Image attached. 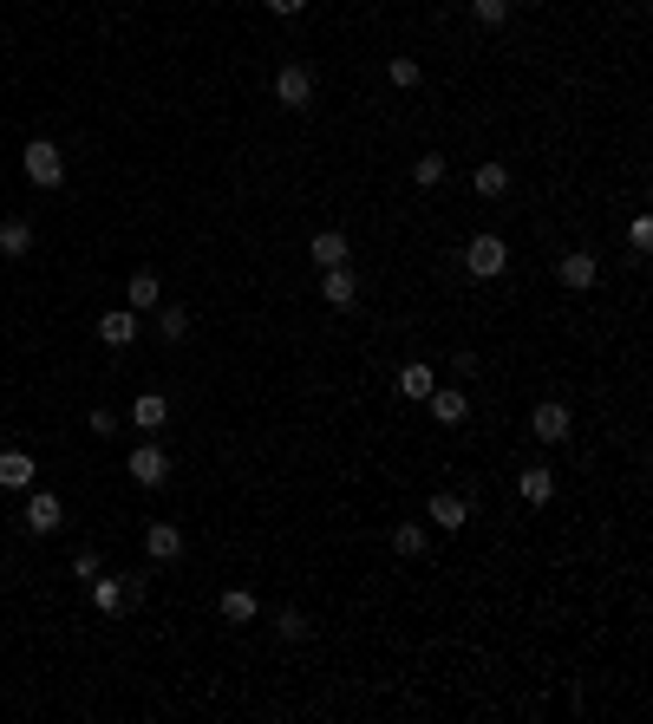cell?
Returning a JSON list of instances; mask_svg holds the SVG:
<instances>
[{"label":"cell","mask_w":653,"mask_h":724,"mask_svg":"<svg viewBox=\"0 0 653 724\" xmlns=\"http://www.w3.org/2000/svg\"><path fill=\"white\" fill-rule=\"evenodd\" d=\"M85 588H92V607H98L105 620H118V614H125V601H131V588H125V581H112L105 568H98L92 581H85Z\"/></svg>","instance_id":"8"},{"label":"cell","mask_w":653,"mask_h":724,"mask_svg":"<svg viewBox=\"0 0 653 724\" xmlns=\"http://www.w3.org/2000/svg\"><path fill=\"white\" fill-rule=\"evenodd\" d=\"M503 268H510V242H503V235H471V242H464V274H471V281H497Z\"/></svg>","instance_id":"2"},{"label":"cell","mask_w":653,"mask_h":724,"mask_svg":"<svg viewBox=\"0 0 653 724\" xmlns=\"http://www.w3.org/2000/svg\"><path fill=\"white\" fill-rule=\"evenodd\" d=\"M255 614H262V601H255L249 588H229L223 594V620H236V627H242V620H255Z\"/></svg>","instance_id":"23"},{"label":"cell","mask_w":653,"mask_h":724,"mask_svg":"<svg viewBox=\"0 0 653 724\" xmlns=\"http://www.w3.org/2000/svg\"><path fill=\"white\" fill-rule=\"evenodd\" d=\"M131 424H138L144 438H151V431H164V424H170V398H164V392H138V398H131Z\"/></svg>","instance_id":"9"},{"label":"cell","mask_w":653,"mask_h":724,"mask_svg":"<svg viewBox=\"0 0 653 724\" xmlns=\"http://www.w3.org/2000/svg\"><path fill=\"white\" fill-rule=\"evenodd\" d=\"M27 529L33 535H59V529H66V503H59L53 490H33L27 496Z\"/></svg>","instance_id":"6"},{"label":"cell","mask_w":653,"mask_h":724,"mask_svg":"<svg viewBox=\"0 0 653 724\" xmlns=\"http://www.w3.org/2000/svg\"><path fill=\"white\" fill-rule=\"evenodd\" d=\"M0 255H7V261H27L33 255V222H0Z\"/></svg>","instance_id":"16"},{"label":"cell","mask_w":653,"mask_h":724,"mask_svg":"<svg viewBox=\"0 0 653 724\" xmlns=\"http://www.w3.org/2000/svg\"><path fill=\"white\" fill-rule=\"evenodd\" d=\"M425 405H431V418H438V424H464V418H471V398H464V392H431Z\"/></svg>","instance_id":"19"},{"label":"cell","mask_w":653,"mask_h":724,"mask_svg":"<svg viewBox=\"0 0 653 724\" xmlns=\"http://www.w3.org/2000/svg\"><path fill=\"white\" fill-rule=\"evenodd\" d=\"M412 183H418V190H438V183H445V157H438V151L412 157Z\"/></svg>","instance_id":"24"},{"label":"cell","mask_w":653,"mask_h":724,"mask_svg":"<svg viewBox=\"0 0 653 724\" xmlns=\"http://www.w3.org/2000/svg\"><path fill=\"white\" fill-rule=\"evenodd\" d=\"M477 27H510V0H471Z\"/></svg>","instance_id":"27"},{"label":"cell","mask_w":653,"mask_h":724,"mask_svg":"<svg viewBox=\"0 0 653 724\" xmlns=\"http://www.w3.org/2000/svg\"><path fill=\"white\" fill-rule=\"evenodd\" d=\"M556 274H562V287H569V294H588V287H595V255H588V248H575V255H562L556 261Z\"/></svg>","instance_id":"10"},{"label":"cell","mask_w":653,"mask_h":724,"mask_svg":"<svg viewBox=\"0 0 653 724\" xmlns=\"http://www.w3.org/2000/svg\"><path fill=\"white\" fill-rule=\"evenodd\" d=\"M392 555L418 561V555H425V529H418V522H399V529H392Z\"/></svg>","instance_id":"25"},{"label":"cell","mask_w":653,"mask_h":724,"mask_svg":"<svg viewBox=\"0 0 653 724\" xmlns=\"http://www.w3.org/2000/svg\"><path fill=\"white\" fill-rule=\"evenodd\" d=\"M347 255H353V242H347L340 229H320L314 242H307V261H314V268H340Z\"/></svg>","instance_id":"13"},{"label":"cell","mask_w":653,"mask_h":724,"mask_svg":"<svg viewBox=\"0 0 653 724\" xmlns=\"http://www.w3.org/2000/svg\"><path fill=\"white\" fill-rule=\"evenodd\" d=\"M627 242H634L640 255H647V248H653V222H647V216H634V229H627Z\"/></svg>","instance_id":"29"},{"label":"cell","mask_w":653,"mask_h":724,"mask_svg":"<svg viewBox=\"0 0 653 724\" xmlns=\"http://www.w3.org/2000/svg\"><path fill=\"white\" fill-rule=\"evenodd\" d=\"M33 477H40V464L27 451H0V490H33Z\"/></svg>","instance_id":"15"},{"label":"cell","mask_w":653,"mask_h":724,"mask_svg":"<svg viewBox=\"0 0 653 724\" xmlns=\"http://www.w3.org/2000/svg\"><path fill=\"white\" fill-rule=\"evenodd\" d=\"M20 170H27L33 190H59V183H66V151L46 144V137H33L27 151H20Z\"/></svg>","instance_id":"1"},{"label":"cell","mask_w":653,"mask_h":724,"mask_svg":"<svg viewBox=\"0 0 653 724\" xmlns=\"http://www.w3.org/2000/svg\"><path fill=\"white\" fill-rule=\"evenodd\" d=\"M262 7H268V14H281V20H294V14L307 7V0H262Z\"/></svg>","instance_id":"32"},{"label":"cell","mask_w":653,"mask_h":724,"mask_svg":"<svg viewBox=\"0 0 653 724\" xmlns=\"http://www.w3.org/2000/svg\"><path fill=\"white\" fill-rule=\"evenodd\" d=\"M92 431H98V438H112V431H118V411H105V405H92Z\"/></svg>","instance_id":"30"},{"label":"cell","mask_w":653,"mask_h":724,"mask_svg":"<svg viewBox=\"0 0 653 724\" xmlns=\"http://www.w3.org/2000/svg\"><path fill=\"white\" fill-rule=\"evenodd\" d=\"M425 516L438 522V529H451V535H458L464 522H471V503H464V496H451V490H438V496L425 503Z\"/></svg>","instance_id":"14"},{"label":"cell","mask_w":653,"mask_h":724,"mask_svg":"<svg viewBox=\"0 0 653 724\" xmlns=\"http://www.w3.org/2000/svg\"><path fill=\"white\" fill-rule=\"evenodd\" d=\"M471 190H477V196H503V190H510V164H497V157H490V164H477Z\"/></svg>","instance_id":"21"},{"label":"cell","mask_w":653,"mask_h":724,"mask_svg":"<svg viewBox=\"0 0 653 724\" xmlns=\"http://www.w3.org/2000/svg\"><path fill=\"white\" fill-rule=\"evenodd\" d=\"M151 314H157V333H164L170 346L190 340V307H151Z\"/></svg>","instance_id":"22"},{"label":"cell","mask_w":653,"mask_h":724,"mask_svg":"<svg viewBox=\"0 0 653 724\" xmlns=\"http://www.w3.org/2000/svg\"><path fill=\"white\" fill-rule=\"evenodd\" d=\"M431 392H438V379H431V366H405V372H399V398H405V405H425Z\"/></svg>","instance_id":"18"},{"label":"cell","mask_w":653,"mask_h":724,"mask_svg":"<svg viewBox=\"0 0 653 724\" xmlns=\"http://www.w3.org/2000/svg\"><path fill=\"white\" fill-rule=\"evenodd\" d=\"M275 633H281V640H307V620H301V607H281V614H275Z\"/></svg>","instance_id":"28"},{"label":"cell","mask_w":653,"mask_h":724,"mask_svg":"<svg viewBox=\"0 0 653 724\" xmlns=\"http://www.w3.org/2000/svg\"><path fill=\"white\" fill-rule=\"evenodd\" d=\"M275 98L288 111H307V105H314V72H307V66H281L275 72Z\"/></svg>","instance_id":"5"},{"label":"cell","mask_w":653,"mask_h":724,"mask_svg":"<svg viewBox=\"0 0 653 724\" xmlns=\"http://www.w3.org/2000/svg\"><path fill=\"white\" fill-rule=\"evenodd\" d=\"M125 301H131V314H151V307H164V281H157L151 268H138L125 281Z\"/></svg>","instance_id":"12"},{"label":"cell","mask_w":653,"mask_h":724,"mask_svg":"<svg viewBox=\"0 0 653 724\" xmlns=\"http://www.w3.org/2000/svg\"><path fill=\"white\" fill-rule=\"evenodd\" d=\"M144 555H151L157 568H170V561L183 555V529L177 522H144Z\"/></svg>","instance_id":"7"},{"label":"cell","mask_w":653,"mask_h":724,"mask_svg":"<svg viewBox=\"0 0 653 724\" xmlns=\"http://www.w3.org/2000/svg\"><path fill=\"white\" fill-rule=\"evenodd\" d=\"M386 79L399 85V92H418V79H425V66H418V59H405V53H399V59H392V66H386Z\"/></svg>","instance_id":"26"},{"label":"cell","mask_w":653,"mask_h":724,"mask_svg":"<svg viewBox=\"0 0 653 724\" xmlns=\"http://www.w3.org/2000/svg\"><path fill=\"white\" fill-rule=\"evenodd\" d=\"M98 340L105 346H131L138 340V314H131V307L125 314H98Z\"/></svg>","instance_id":"17"},{"label":"cell","mask_w":653,"mask_h":724,"mask_svg":"<svg viewBox=\"0 0 653 724\" xmlns=\"http://www.w3.org/2000/svg\"><path fill=\"white\" fill-rule=\"evenodd\" d=\"M72 574H79V581H92V574H98V555H92V548H79V555H72Z\"/></svg>","instance_id":"31"},{"label":"cell","mask_w":653,"mask_h":724,"mask_svg":"<svg viewBox=\"0 0 653 724\" xmlns=\"http://www.w3.org/2000/svg\"><path fill=\"white\" fill-rule=\"evenodd\" d=\"M320 274H327V281H320L327 307H353V301H360V274H353L347 261H340V268H320Z\"/></svg>","instance_id":"11"},{"label":"cell","mask_w":653,"mask_h":724,"mask_svg":"<svg viewBox=\"0 0 653 724\" xmlns=\"http://www.w3.org/2000/svg\"><path fill=\"white\" fill-rule=\"evenodd\" d=\"M529 431H536L542 444H562V438H569V431H575V411L562 405V398H542V405L529 411Z\"/></svg>","instance_id":"4"},{"label":"cell","mask_w":653,"mask_h":724,"mask_svg":"<svg viewBox=\"0 0 653 724\" xmlns=\"http://www.w3.org/2000/svg\"><path fill=\"white\" fill-rule=\"evenodd\" d=\"M125 470H131L138 490H157V483L170 477V451H164V444H151V438H138V451L125 457Z\"/></svg>","instance_id":"3"},{"label":"cell","mask_w":653,"mask_h":724,"mask_svg":"<svg viewBox=\"0 0 653 724\" xmlns=\"http://www.w3.org/2000/svg\"><path fill=\"white\" fill-rule=\"evenodd\" d=\"M516 490H523V503H549V496H556V477H549L542 464H529L523 477H516Z\"/></svg>","instance_id":"20"}]
</instances>
